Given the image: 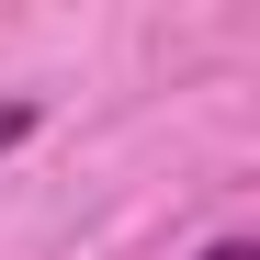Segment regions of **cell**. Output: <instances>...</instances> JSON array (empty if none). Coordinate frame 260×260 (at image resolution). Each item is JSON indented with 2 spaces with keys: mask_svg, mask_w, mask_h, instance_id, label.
I'll return each instance as SVG.
<instances>
[{
  "mask_svg": "<svg viewBox=\"0 0 260 260\" xmlns=\"http://www.w3.org/2000/svg\"><path fill=\"white\" fill-rule=\"evenodd\" d=\"M34 136V102H0V147H23Z\"/></svg>",
  "mask_w": 260,
  "mask_h": 260,
  "instance_id": "cell-1",
  "label": "cell"
},
{
  "mask_svg": "<svg viewBox=\"0 0 260 260\" xmlns=\"http://www.w3.org/2000/svg\"><path fill=\"white\" fill-rule=\"evenodd\" d=\"M204 260H260V249H249V238H215V249H204Z\"/></svg>",
  "mask_w": 260,
  "mask_h": 260,
  "instance_id": "cell-2",
  "label": "cell"
}]
</instances>
